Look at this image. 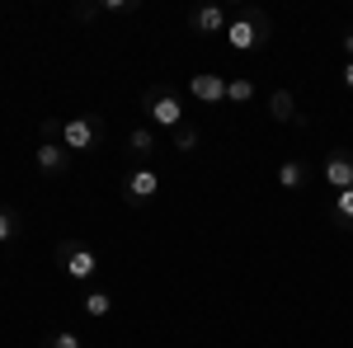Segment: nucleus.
Returning a JSON list of instances; mask_svg holds the SVG:
<instances>
[{
	"instance_id": "f257e3e1",
	"label": "nucleus",
	"mask_w": 353,
	"mask_h": 348,
	"mask_svg": "<svg viewBox=\"0 0 353 348\" xmlns=\"http://www.w3.org/2000/svg\"><path fill=\"white\" fill-rule=\"evenodd\" d=\"M273 38V24L264 10H254V5H245L241 14H231V24H226V48L231 52H259V48H269Z\"/></svg>"
},
{
	"instance_id": "f03ea898",
	"label": "nucleus",
	"mask_w": 353,
	"mask_h": 348,
	"mask_svg": "<svg viewBox=\"0 0 353 348\" xmlns=\"http://www.w3.org/2000/svg\"><path fill=\"white\" fill-rule=\"evenodd\" d=\"M141 108H146L151 127H161V132H179V127L189 123V118H184V104L174 99L170 85H151V90L141 94Z\"/></svg>"
},
{
	"instance_id": "7ed1b4c3",
	"label": "nucleus",
	"mask_w": 353,
	"mask_h": 348,
	"mask_svg": "<svg viewBox=\"0 0 353 348\" xmlns=\"http://www.w3.org/2000/svg\"><path fill=\"white\" fill-rule=\"evenodd\" d=\"M104 141V127H99V118L94 113H71V118H61V146L76 156V151H94Z\"/></svg>"
},
{
	"instance_id": "20e7f679",
	"label": "nucleus",
	"mask_w": 353,
	"mask_h": 348,
	"mask_svg": "<svg viewBox=\"0 0 353 348\" xmlns=\"http://www.w3.org/2000/svg\"><path fill=\"white\" fill-rule=\"evenodd\" d=\"M156 193H161V174H156L151 165H137V170L123 174V203H128V207H146Z\"/></svg>"
},
{
	"instance_id": "39448f33",
	"label": "nucleus",
	"mask_w": 353,
	"mask_h": 348,
	"mask_svg": "<svg viewBox=\"0 0 353 348\" xmlns=\"http://www.w3.org/2000/svg\"><path fill=\"white\" fill-rule=\"evenodd\" d=\"M57 264L66 268V278H76V283H90V278L99 273L94 249H85V245H76V240H61V245H57Z\"/></svg>"
},
{
	"instance_id": "423d86ee",
	"label": "nucleus",
	"mask_w": 353,
	"mask_h": 348,
	"mask_svg": "<svg viewBox=\"0 0 353 348\" xmlns=\"http://www.w3.org/2000/svg\"><path fill=\"white\" fill-rule=\"evenodd\" d=\"M189 94L198 99V104H208V108L226 104V76H217V71H203V76H189Z\"/></svg>"
},
{
	"instance_id": "0eeeda50",
	"label": "nucleus",
	"mask_w": 353,
	"mask_h": 348,
	"mask_svg": "<svg viewBox=\"0 0 353 348\" xmlns=\"http://www.w3.org/2000/svg\"><path fill=\"white\" fill-rule=\"evenodd\" d=\"M33 161H38V170H43V174H66L76 156H71V151H66L61 141H38V151H33Z\"/></svg>"
},
{
	"instance_id": "6e6552de",
	"label": "nucleus",
	"mask_w": 353,
	"mask_h": 348,
	"mask_svg": "<svg viewBox=\"0 0 353 348\" xmlns=\"http://www.w3.org/2000/svg\"><path fill=\"white\" fill-rule=\"evenodd\" d=\"M325 184L334 188V193L353 188V151H330V161H325Z\"/></svg>"
},
{
	"instance_id": "1a4fd4ad",
	"label": "nucleus",
	"mask_w": 353,
	"mask_h": 348,
	"mask_svg": "<svg viewBox=\"0 0 353 348\" xmlns=\"http://www.w3.org/2000/svg\"><path fill=\"white\" fill-rule=\"evenodd\" d=\"M226 24H231V14H226L221 5H198V10L189 14L193 33H221V38H226Z\"/></svg>"
},
{
	"instance_id": "9d476101",
	"label": "nucleus",
	"mask_w": 353,
	"mask_h": 348,
	"mask_svg": "<svg viewBox=\"0 0 353 348\" xmlns=\"http://www.w3.org/2000/svg\"><path fill=\"white\" fill-rule=\"evenodd\" d=\"M269 113H273V123H297V99H292V90H273Z\"/></svg>"
},
{
	"instance_id": "9b49d317",
	"label": "nucleus",
	"mask_w": 353,
	"mask_h": 348,
	"mask_svg": "<svg viewBox=\"0 0 353 348\" xmlns=\"http://www.w3.org/2000/svg\"><path fill=\"white\" fill-rule=\"evenodd\" d=\"M128 146H132L137 161H146V156H156L161 136H156V127H132V132H128Z\"/></svg>"
},
{
	"instance_id": "f8f14e48",
	"label": "nucleus",
	"mask_w": 353,
	"mask_h": 348,
	"mask_svg": "<svg viewBox=\"0 0 353 348\" xmlns=\"http://www.w3.org/2000/svg\"><path fill=\"white\" fill-rule=\"evenodd\" d=\"M198 141H203V132H198V123H184L179 132H170V146H174L179 156H193V151H198Z\"/></svg>"
},
{
	"instance_id": "ddd939ff",
	"label": "nucleus",
	"mask_w": 353,
	"mask_h": 348,
	"mask_svg": "<svg viewBox=\"0 0 353 348\" xmlns=\"http://www.w3.org/2000/svg\"><path fill=\"white\" fill-rule=\"evenodd\" d=\"M301 184H306V165H301V161H283V165H278V188L297 193Z\"/></svg>"
},
{
	"instance_id": "4468645a",
	"label": "nucleus",
	"mask_w": 353,
	"mask_h": 348,
	"mask_svg": "<svg viewBox=\"0 0 353 348\" xmlns=\"http://www.w3.org/2000/svg\"><path fill=\"white\" fill-rule=\"evenodd\" d=\"M81 311L90 316V320H104V316L113 311V296L109 292H85L81 296Z\"/></svg>"
},
{
	"instance_id": "2eb2a0df",
	"label": "nucleus",
	"mask_w": 353,
	"mask_h": 348,
	"mask_svg": "<svg viewBox=\"0 0 353 348\" xmlns=\"http://www.w3.org/2000/svg\"><path fill=\"white\" fill-rule=\"evenodd\" d=\"M330 221H334V226H353V188L334 193V203H330Z\"/></svg>"
},
{
	"instance_id": "dca6fc26",
	"label": "nucleus",
	"mask_w": 353,
	"mask_h": 348,
	"mask_svg": "<svg viewBox=\"0 0 353 348\" xmlns=\"http://www.w3.org/2000/svg\"><path fill=\"white\" fill-rule=\"evenodd\" d=\"M254 99V81H226V104H250Z\"/></svg>"
},
{
	"instance_id": "f3484780",
	"label": "nucleus",
	"mask_w": 353,
	"mask_h": 348,
	"mask_svg": "<svg viewBox=\"0 0 353 348\" xmlns=\"http://www.w3.org/2000/svg\"><path fill=\"white\" fill-rule=\"evenodd\" d=\"M19 236V212H10V207H0V245H10Z\"/></svg>"
},
{
	"instance_id": "a211bd4d",
	"label": "nucleus",
	"mask_w": 353,
	"mask_h": 348,
	"mask_svg": "<svg viewBox=\"0 0 353 348\" xmlns=\"http://www.w3.org/2000/svg\"><path fill=\"white\" fill-rule=\"evenodd\" d=\"M43 348H85V344L71 334V329H61V334H48V339H43Z\"/></svg>"
},
{
	"instance_id": "6ab92c4d",
	"label": "nucleus",
	"mask_w": 353,
	"mask_h": 348,
	"mask_svg": "<svg viewBox=\"0 0 353 348\" xmlns=\"http://www.w3.org/2000/svg\"><path fill=\"white\" fill-rule=\"evenodd\" d=\"M71 14H76V19H81V24H94V19H99V14H104V5H76V10H71Z\"/></svg>"
},
{
	"instance_id": "aec40b11",
	"label": "nucleus",
	"mask_w": 353,
	"mask_h": 348,
	"mask_svg": "<svg viewBox=\"0 0 353 348\" xmlns=\"http://www.w3.org/2000/svg\"><path fill=\"white\" fill-rule=\"evenodd\" d=\"M104 10H109V14H118V10H128V14H132L137 0H104Z\"/></svg>"
},
{
	"instance_id": "412c9836",
	"label": "nucleus",
	"mask_w": 353,
	"mask_h": 348,
	"mask_svg": "<svg viewBox=\"0 0 353 348\" xmlns=\"http://www.w3.org/2000/svg\"><path fill=\"white\" fill-rule=\"evenodd\" d=\"M339 81H344V90H353V61H344V76Z\"/></svg>"
},
{
	"instance_id": "4be33fe9",
	"label": "nucleus",
	"mask_w": 353,
	"mask_h": 348,
	"mask_svg": "<svg viewBox=\"0 0 353 348\" xmlns=\"http://www.w3.org/2000/svg\"><path fill=\"white\" fill-rule=\"evenodd\" d=\"M344 57H349V61H353V28H349V33H344Z\"/></svg>"
}]
</instances>
